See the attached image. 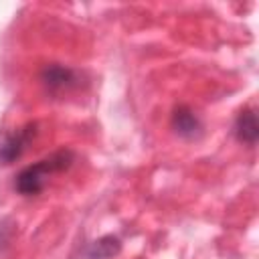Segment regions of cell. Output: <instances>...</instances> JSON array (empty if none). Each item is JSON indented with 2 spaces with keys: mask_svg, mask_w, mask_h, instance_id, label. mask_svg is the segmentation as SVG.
Returning <instances> with one entry per match:
<instances>
[{
  "mask_svg": "<svg viewBox=\"0 0 259 259\" xmlns=\"http://www.w3.org/2000/svg\"><path fill=\"white\" fill-rule=\"evenodd\" d=\"M170 123H172V130H174L178 136L186 138V140H192V138H196V136L202 132V123H200L198 115H196L190 107H186V105H178V107L172 111Z\"/></svg>",
  "mask_w": 259,
  "mask_h": 259,
  "instance_id": "4",
  "label": "cell"
},
{
  "mask_svg": "<svg viewBox=\"0 0 259 259\" xmlns=\"http://www.w3.org/2000/svg\"><path fill=\"white\" fill-rule=\"evenodd\" d=\"M117 251H119V239L107 235V237L95 241V243L89 247L87 257H89V259H107V257L115 255Z\"/></svg>",
  "mask_w": 259,
  "mask_h": 259,
  "instance_id": "6",
  "label": "cell"
},
{
  "mask_svg": "<svg viewBox=\"0 0 259 259\" xmlns=\"http://www.w3.org/2000/svg\"><path fill=\"white\" fill-rule=\"evenodd\" d=\"M6 241H8V233L4 231V225L0 223V245H2V243H6Z\"/></svg>",
  "mask_w": 259,
  "mask_h": 259,
  "instance_id": "7",
  "label": "cell"
},
{
  "mask_svg": "<svg viewBox=\"0 0 259 259\" xmlns=\"http://www.w3.org/2000/svg\"><path fill=\"white\" fill-rule=\"evenodd\" d=\"M34 136H36V123H26L16 130L0 132V164L8 166L16 162Z\"/></svg>",
  "mask_w": 259,
  "mask_h": 259,
  "instance_id": "2",
  "label": "cell"
},
{
  "mask_svg": "<svg viewBox=\"0 0 259 259\" xmlns=\"http://www.w3.org/2000/svg\"><path fill=\"white\" fill-rule=\"evenodd\" d=\"M40 81L51 93H63V91L73 89L77 85L79 77L73 69H69L65 65H47L40 73Z\"/></svg>",
  "mask_w": 259,
  "mask_h": 259,
  "instance_id": "3",
  "label": "cell"
},
{
  "mask_svg": "<svg viewBox=\"0 0 259 259\" xmlns=\"http://www.w3.org/2000/svg\"><path fill=\"white\" fill-rule=\"evenodd\" d=\"M75 160V152L71 150H57L53 152L51 156L38 160L36 164H30L26 168H22L16 178H14V190L20 192L22 196H34L38 194L47 180L57 174V172H63L67 170Z\"/></svg>",
  "mask_w": 259,
  "mask_h": 259,
  "instance_id": "1",
  "label": "cell"
},
{
  "mask_svg": "<svg viewBox=\"0 0 259 259\" xmlns=\"http://www.w3.org/2000/svg\"><path fill=\"white\" fill-rule=\"evenodd\" d=\"M233 132L237 136L239 142L247 144V146H255L257 142V136H259V125H257V115L253 109H243L237 119H235V125H233Z\"/></svg>",
  "mask_w": 259,
  "mask_h": 259,
  "instance_id": "5",
  "label": "cell"
}]
</instances>
